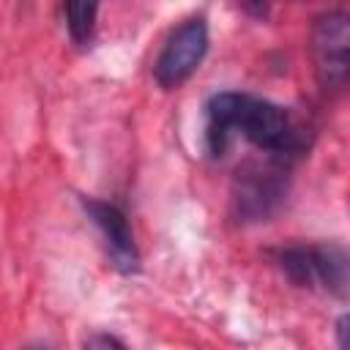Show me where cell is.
I'll return each mask as SVG.
<instances>
[{
  "label": "cell",
  "instance_id": "cell-6",
  "mask_svg": "<svg viewBox=\"0 0 350 350\" xmlns=\"http://www.w3.org/2000/svg\"><path fill=\"white\" fill-rule=\"evenodd\" d=\"M82 208L90 216V221L98 227L112 265L123 273H137L139 271V249L134 243V232H131L123 211L104 200H82Z\"/></svg>",
  "mask_w": 350,
  "mask_h": 350
},
{
  "label": "cell",
  "instance_id": "cell-4",
  "mask_svg": "<svg viewBox=\"0 0 350 350\" xmlns=\"http://www.w3.org/2000/svg\"><path fill=\"white\" fill-rule=\"evenodd\" d=\"M208 52V25L202 16H191L172 30L164 49L156 57V82L167 90L180 88L202 63Z\"/></svg>",
  "mask_w": 350,
  "mask_h": 350
},
{
  "label": "cell",
  "instance_id": "cell-9",
  "mask_svg": "<svg viewBox=\"0 0 350 350\" xmlns=\"http://www.w3.org/2000/svg\"><path fill=\"white\" fill-rule=\"evenodd\" d=\"M85 350H126V347L115 336H109V334H93L85 342Z\"/></svg>",
  "mask_w": 350,
  "mask_h": 350
},
{
  "label": "cell",
  "instance_id": "cell-11",
  "mask_svg": "<svg viewBox=\"0 0 350 350\" xmlns=\"http://www.w3.org/2000/svg\"><path fill=\"white\" fill-rule=\"evenodd\" d=\"M25 350H46V347H25Z\"/></svg>",
  "mask_w": 350,
  "mask_h": 350
},
{
  "label": "cell",
  "instance_id": "cell-7",
  "mask_svg": "<svg viewBox=\"0 0 350 350\" xmlns=\"http://www.w3.org/2000/svg\"><path fill=\"white\" fill-rule=\"evenodd\" d=\"M235 104L238 93H216L205 107V148L213 159L227 150L235 134Z\"/></svg>",
  "mask_w": 350,
  "mask_h": 350
},
{
  "label": "cell",
  "instance_id": "cell-2",
  "mask_svg": "<svg viewBox=\"0 0 350 350\" xmlns=\"http://www.w3.org/2000/svg\"><path fill=\"white\" fill-rule=\"evenodd\" d=\"M235 131L243 134L252 145H257V148H262L273 156L295 153L298 145H301L298 129L290 120L287 109H282L273 101L254 98V96H246V93H238Z\"/></svg>",
  "mask_w": 350,
  "mask_h": 350
},
{
  "label": "cell",
  "instance_id": "cell-8",
  "mask_svg": "<svg viewBox=\"0 0 350 350\" xmlns=\"http://www.w3.org/2000/svg\"><path fill=\"white\" fill-rule=\"evenodd\" d=\"M66 14V27L74 44H88L93 38L96 30V16H98V5L96 3H66L63 8Z\"/></svg>",
  "mask_w": 350,
  "mask_h": 350
},
{
  "label": "cell",
  "instance_id": "cell-10",
  "mask_svg": "<svg viewBox=\"0 0 350 350\" xmlns=\"http://www.w3.org/2000/svg\"><path fill=\"white\" fill-rule=\"evenodd\" d=\"M345 336H347V317L342 314V317L336 320V347H339V350H347V339H345Z\"/></svg>",
  "mask_w": 350,
  "mask_h": 350
},
{
  "label": "cell",
  "instance_id": "cell-3",
  "mask_svg": "<svg viewBox=\"0 0 350 350\" xmlns=\"http://www.w3.org/2000/svg\"><path fill=\"white\" fill-rule=\"evenodd\" d=\"M314 71L325 90H339L350 68V16L345 11L320 14L312 25Z\"/></svg>",
  "mask_w": 350,
  "mask_h": 350
},
{
  "label": "cell",
  "instance_id": "cell-1",
  "mask_svg": "<svg viewBox=\"0 0 350 350\" xmlns=\"http://www.w3.org/2000/svg\"><path fill=\"white\" fill-rule=\"evenodd\" d=\"M279 268L290 282L309 290H323L328 295L345 298L350 282L347 252L339 243H312V246H287L276 254Z\"/></svg>",
  "mask_w": 350,
  "mask_h": 350
},
{
  "label": "cell",
  "instance_id": "cell-5",
  "mask_svg": "<svg viewBox=\"0 0 350 350\" xmlns=\"http://www.w3.org/2000/svg\"><path fill=\"white\" fill-rule=\"evenodd\" d=\"M284 172L271 164H249L238 170L235 189H232V202L235 213L243 219H265L271 211L282 202L287 186H284Z\"/></svg>",
  "mask_w": 350,
  "mask_h": 350
}]
</instances>
